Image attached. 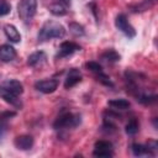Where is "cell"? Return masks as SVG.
I'll list each match as a JSON object with an SVG mask.
<instances>
[{"mask_svg": "<svg viewBox=\"0 0 158 158\" xmlns=\"http://www.w3.org/2000/svg\"><path fill=\"white\" fill-rule=\"evenodd\" d=\"M65 35V28L57 21H47L38 32V42H46L52 38H62Z\"/></svg>", "mask_w": 158, "mask_h": 158, "instance_id": "cell-1", "label": "cell"}, {"mask_svg": "<svg viewBox=\"0 0 158 158\" xmlns=\"http://www.w3.org/2000/svg\"><path fill=\"white\" fill-rule=\"evenodd\" d=\"M81 122L80 115L79 114H73V112H63L60 114L56 121L53 122V127L56 130H63V128H74L79 126Z\"/></svg>", "mask_w": 158, "mask_h": 158, "instance_id": "cell-2", "label": "cell"}, {"mask_svg": "<svg viewBox=\"0 0 158 158\" xmlns=\"http://www.w3.org/2000/svg\"><path fill=\"white\" fill-rule=\"evenodd\" d=\"M36 10H37L36 0H20L17 5L19 16L25 23H28L33 19V16L36 15Z\"/></svg>", "mask_w": 158, "mask_h": 158, "instance_id": "cell-3", "label": "cell"}, {"mask_svg": "<svg viewBox=\"0 0 158 158\" xmlns=\"http://www.w3.org/2000/svg\"><path fill=\"white\" fill-rule=\"evenodd\" d=\"M115 26L117 30H120L126 37L128 38H133L136 36V30L133 28V26L128 22L127 17L125 14H120L116 16V20H115Z\"/></svg>", "mask_w": 158, "mask_h": 158, "instance_id": "cell-4", "label": "cell"}, {"mask_svg": "<svg viewBox=\"0 0 158 158\" xmlns=\"http://www.w3.org/2000/svg\"><path fill=\"white\" fill-rule=\"evenodd\" d=\"M94 157H112L114 156V146L111 142L100 139L95 143L94 151H93Z\"/></svg>", "mask_w": 158, "mask_h": 158, "instance_id": "cell-5", "label": "cell"}, {"mask_svg": "<svg viewBox=\"0 0 158 158\" xmlns=\"http://www.w3.org/2000/svg\"><path fill=\"white\" fill-rule=\"evenodd\" d=\"M58 88V80L54 78L51 79H42L35 83V89L43 94H51L54 93Z\"/></svg>", "mask_w": 158, "mask_h": 158, "instance_id": "cell-6", "label": "cell"}, {"mask_svg": "<svg viewBox=\"0 0 158 158\" xmlns=\"http://www.w3.org/2000/svg\"><path fill=\"white\" fill-rule=\"evenodd\" d=\"M80 51V46L77 44L75 42H70V41H65L63 43H60L59 48H58V53H57V58H64V57H69L73 53Z\"/></svg>", "mask_w": 158, "mask_h": 158, "instance_id": "cell-7", "label": "cell"}, {"mask_svg": "<svg viewBox=\"0 0 158 158\" xmlns=\"http://www.w3.org/2000/svg\"><path fill=\"white\" fill-rule=\"evenodd\" d=\"M81 81V73L79 69L77 68H72L69 69L67 77H65V80H64V88L65 89H70L73 86H75L78 83Z\"/></svg>", "mask_w": 158, "mask_h": 158, "instance_id": "cell-8", "label": "cell"}, {"mask_svg": "<svg viewBox=\"0 0 158 158\" xmlns=\"http://www.w3.org/2000/svg\"><path fill=\"white\" fill-rule=\"evenodd\" d=\"M14 146L20 151H28L33 146V137L30 135H21L14 139Z\"/></svg>", "mask_w": 158, "mask_h": 158, "instance_id": "cell-9", "label": "cell"}, {"mask_svg": "<svg viewBox=\"0 0 158 158\" xmlns=\"http://www.w3.org/2000/svg\"><path fill=\"white\" fill-rule=\"evenodd\" d=\"M0 86H2L7 91H10V93H12V94H15L17 96L23 93V85H22V83H20L16 79H7V80L2 81L0 84Z\"/></svg>", "mask_w": 158, "mask_h": 158, "instance_id": "cell-10", "label": "cell"}, {"mask_svg": "<svg viewBox=\"0 0 158 158\" xmlns=\"http://www.w3.org/2000/svg\"><path fill=\"white\" fill-rule=\"evenodd\" d=\"M16 58V49L11 44H1L0 46V62L9 63Z\"/></svg>", "mask_w": 158, "mask_h": 158, "instance_id": "cell-11", "label": "cell"}, {"mask_svg": "<svg viewBox=\"0 0 158 158\" xmlns=\"http://www.w3.org/2000/svg\"><path fill=\"white\" fill-rule=\"evenodd\" d=\"M0 98H2L7 104H10V105H12V106H15L17 109H21L22 107V102L20 101L19 96L15 95V94H12V93H10V91H7L2 86H0Z\"/></svg>", "mask_w": 158, "mask_h": 158, "instance_id": "cell-12", "label": "cell"}, {"mask_svg": "<svg viewBox=\"0 0 158 158\" xmlns=\"http://www.w3.org/2000/svg\"><path fill=\"white\" fill-rule=\"evenodd\" d=\"M4 33L7 37V40L12 43H19L21 41V35L14 25H10V23L5 25L4 26Z\"/></svg>", "mask_w": 158, "mask_h": 158, "instance_id": "cell-13", "label": "cell"}, {"mask_svg": "<svg viewBox=\"0 0 158 158\" xmlns=\"http://www.w3.org/2000/svg\"><path fill=\"white\" fill-rule=\"evenodd\" d=\"M46 53L43 51H37V52H33L28 56L27 58V64L30 67H36L38 64H42L44 60H46Z\"/></svg>", "mask_w": 158, "mask_h": 158, "instance_id": "cell-14", "label": "cell"}, {"mask_svg": "<svg viewBox=\"0 0 158 158\" xmlns=\"http://www.w3.org/2000/svg\"><path fill=\"white\" fill-rule=\"evenodd\" d=\"M132 153L136 157H141V156H154V152L149 149V147L147 144H139V143H133L131 146Z\"/></svg>", "mask_w": 158, "mask_h": 158, "instance_id": "cell-15", "label": "cell"}, {"mask_svg": "<svg viewBox=\"0 0 158 158\" xmlns=\"http://www.w3.org/2000/svg\"><path fill=\"white\" fill-rule=\"evenodd\" d=\"M100 58L104 62H107V63H116V62H118L121 59L120 54L115 49H106L104 53H101Z\"/></svg>", "mask_w": 158, "mask_h": 158, "instance_id": "cell-16", "label": "cell"}, {"mask_svg": "<svg viewBox=\"0 0 158 158\" xmlns=\"http://www.w3.org/2000/svg\"><path fill=\"white\" fill-rule=\"evenodd\" d=\"M107 104H109V106H111V107L115 109V110H127V109L131 106L130 101L126 100V99H122V98L109 100Z\"/></svg>", "mask_w": 158, "mask_h": 158, "instance_id": "cell-17", "label": "cell"}, {"mask_svg": "<svg viewBox=\"0 0 158 158\" xmlns=\"http://www.w3.org/2000/svg\"><path fill=\"white\" fill-rule=\"evenodd\" d=\"M157 0H142L139 4H136L133 6H131V11L132 12H143V11H147L149 10L154 4H156Z\"/></svg>", "mask_w": 158, "mask_h": 158, "instance_id": "cell-18", "label": "cell"}, {"mask_svg": "<svg viewBox=\"0 0 158 158\" xmlns=\"http://www.w3.org/2000/svg\"><path fill=\"white\" fill-rule=\"evenodd\" d=\"M138 130H139V123H138V121H137V118H131L127 123H126V127H125V131H126V133L127 135H130V136H133V135H136L137 132H138Z\"/></svg>", "mask_w": 158, "mask_h": 158, "instance_id": "cell-19", "label": "cell"}, {"mask_svg": "<svg viewBox=\"0 0 158 158\" xmlns=\"http://www.w3.org/2000/svg\"><path fill=\"white\" fill-rule=\"evenodd\" d=\"M49 11L52 15L54 16H64L67 14V10H65V6H63L62 4L57 2V4H52L49 6Z\"/></svg>", "mask_w": 158, "mask_h": 158, "instance_id": "cell-20", "label": "cell"}, {"mask_svg": "<svg viewBox=\"0 0 158 158\" xmlns=\"http://www.w3.org/2000/svg\"><path fill=\"white\" fill-rule=\"evenodd\" d=\"M69 31H70V33H73L74 36H84V35H85L84 27H83L81 25H79L78 22H70V23H69Z\"/></svg>", "mask_w": 158, "mask_h": 158, "instance_id": "cell-21", "label": "cell"}, {"mask_svg": "<svg viewBox=\"0 0 158 158\" xmlns=\"http://www.w3.org/2000/svg\"><path fill=\"white\" fill-rule=\"evenodd\" d=\"M85 67H86V69L88 70H90V72H93V73H100V72H102V67L98 63V62H94V60H90V62H86L85 63Z\"/></svg>", "mask_w": 158, "mask_h": 158, "instance_id": "cell-22", "label": "cell"}, {"mask_svg": "<svg viewBox=\"0 0 158 158\" xmlns=\"http://www.w3.org/2000/svg\"><path fill=\"white\" fill-rule=\"evenodd\" d=\"M11 11V5L7 0H0V17L10 14Z\"/></svg>", "mask_w": 158, "mask_h": 158, "instance_id": "cell-23", "label": "cell"}, {"mask_svg": "<svg viewBox=\"0 0 158 158\" xmlns=\"http://www.w3.org/2000/svg\"><path fill=\"white\" fill-rule=\"evenodd\" d=\"M96 78H98V80H99L100 83H102L104 85H106V86H114V84H112V81L110 80V78H109L106 74H104L102 72L98 73Z\"/></svg>", "mask_w": 158, "mask_h": 158, "instance_id": "cell-24", "label": "cell"}, {"mask_svg": "<svg viewBox=\"0 0 158 158\" xmlns=\"http://www.w3.org/2000/svg\"><path fill=\"white\" fill-rule=\"evenodd\" d=\"M15 115H16V112H14V111H4V112L0 114V121L4 122V123H6V121L9 118L14 117Z\"/></svg>", "mask_w": 158, "mask_h": 158, "instance_id": "cell-25", "label": "cell"}, {"mask_svg": "<svg viewBox=\"0 0 158 158\" xmlns=\"http://www.w3.org/2000/svg\"><path fill=\"white\" fill-rule=\"evenodd\" d=\"M57 1H58L59 4H62L63 6H65V7H67V6H70V2H72L70 0H57Z\"/></svg>", "mask_w": 158, "mask_h": 158, "instance_id": "cell-26", "label": "cell"}, {"mask_svg": "<svg viewBox=\"0 0 158 158\" xmlns=\"http://www.w3.org/2000/svg\"><path fill=\"white\" fill-rule=\"evenodd\" d=\"M5 127H6V123H4V122L0 121V137H1V135H2V132H4V130H5Z\"/></svg>", "mask_w": 158, "mask_h": 158, "instance_id": "cell-27", "label": "cell"}]
</instances>
